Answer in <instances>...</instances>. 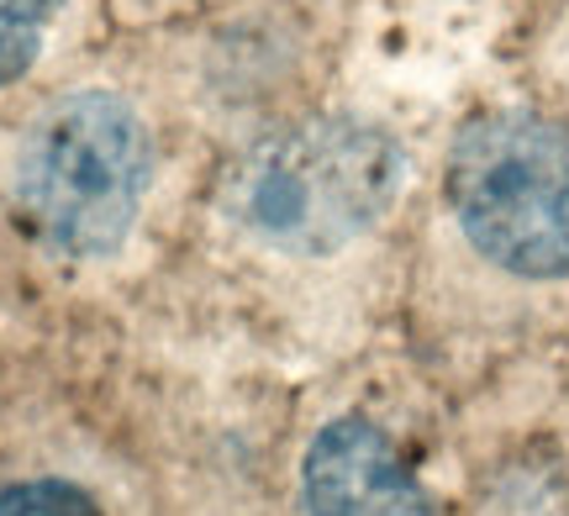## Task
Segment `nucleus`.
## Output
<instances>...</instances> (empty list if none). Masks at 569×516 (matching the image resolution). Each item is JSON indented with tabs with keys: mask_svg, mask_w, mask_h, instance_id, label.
I'll use <instances>...</instances> for the list:
<instances>
[{
	"mask_svg": "<svg viewBox=\"0 0 569 516\" xmlns=\"http://www.w3.org/2000/svg\"><path fill=\"white\" fill-rule=\"evenodd\" d=\"M438 206L480 264L522 285L569 280V117L549 101H486L448 132Z\"/></svg>",
	"mask_w": 569,
	"mask_h": 516,
	"instance_id": "nucleus-4",
	"label": "nucleus"
},
{
	"mask_svg": "<svg viewBox=\"0 0 569 516\" xmlns=\"http://www.w3.org/2000/svg\"><path fill=\"white\" fill-rule=\"evenodd\" d=\"M407 190V138L369 105L327 90L211 159L180 259H227L253 280L259 269L338 264L390 227Z\"/></svg>",
	"mask_w": 569,
	"mask_h": 516,
	"instance_id": "nucleus-2",
	"label": "nucleus"
},
{
	"mask_svg": "<svg viewBox=\"0 0 569 516\" xmlns=\"http://www.w3.org/2000/svg\"><path fill=\"white\" fill-rule=\"evenodd\" d=\"M532 63H538V80L549 84V105L569 117V0L549 17L543 38L532 48Z\"/></svg>",
	"mask_w": 569,
	"mask_h": 516,
	"instance_id": "nucleus-8",
	"label": "nucleus"
},
{
	"mask_svg": "<svg viewBox=\"0 0 569 516\" xmlns=\"http://www.w3.org/2000/svg\"><path fill=\"white\" fill-rule=\"evenodd\" d=\"M348 0H217L127 38L169 111L217 159L322 101L343 53Z\"/></svg>",
	"mask_w": 569,
	"mask_h": 516,
	"instance_id": "nucleus-3",
	"label": "nucleus"
},
{
	"mask_svg": "<svg viewBox=\"0 0 569 516\" xmlns=\"http://www.w3.org/2000/svg\"><path fill=\"white\" fill-rule=\"evenodd\" d=\"M206 153L132 48L42 90L0 153V206L21 243L63 269L180 259Z\"/></svg>",
	"mask_w": 569,
	"mask_h": 516,
	"instance_id": "nucleus-1",
	"label": "nucleus"
},
{
	"mask_svg": "<svg viewBox=\"0 0 569 516\" xmlns=\"http://www.w3.org/2000/svg\"><path fill=\"white\" fill-rule=\"evenodd\" d=\"M80 0H0V95L53 59Z\"/></svg>",
	"mask_w": 569,
	"mask_h": 516,
	"instance_id": "nucleus-6",
	"label": "nucleus"
},
{
	"mask_svg": "<svg viewBox=\"0 0 569 516\" xmlns=\"http://www.w3.org/2000/svg\"><path fill=\"white\" fill-rule=\"evenodd\" d=\"M306 516H432L422 479L369 416L322 422L301 458Z\"/></svg>",
	"mask_w": 569,
	"mask_h": 516,
	"instance_id": "nucleus-5",
	"label": "nucleus"
},
{
	"mask_svg": "<svg viewBox=\"0 0 569 516\" xmlns=\"http://www.w3.org/2000/svg\"><path fill=\"white\" fill-rule=\"evenodd\" d=\"M106 6H111L117 27H122V38H142V32H163L174 21L201 17L206 6H217V0H106Z\"/></svg>",
	"mask_w": 569,
	"mask_h": 516,
	"instance_id": "nucleus-9",
	"label": "nucleus"
},
{
	"mask_svg": "<svg viewBox=\"0 0 569 516\" xmlns=\"http://www.w3.org/2000/svg\"><path fill=\"white\" fill-rule=\"evenodd\" d=\"M0 516H106L96 496L69 479H17L0 490Z\"/></svg>",
	"mask_w": 569,
	"mask_h": 516,
	"instance_id": "nucleus-7",
	"label": "nucleus"
}]
</instances>
